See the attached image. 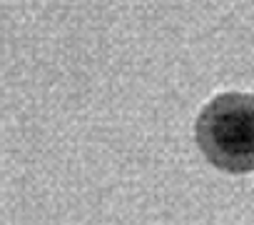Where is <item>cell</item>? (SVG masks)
Wrapping results in <instances>:
<instances>
[{"mask_svg":"<svg viewBox=\"0 0 254 225\" xmlns=\"http://www.w3.org/2000/svg\"><path fill=\"white\" fill-rule=\"evenodd\" d=\"M254 98L222 93L212 98L197 118L194 135L204 158L224 173L254 170Z\"/></svg>","mask_w":254,"mask_h":225,"instance_id":"1","label":"cell"}]
</instances>
